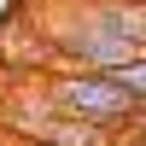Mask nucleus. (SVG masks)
Instances as JSON below:
<instances>
[{
    "label": "nucleus",
    "mask_w": 146,
    "mask_h": 146,
    "mask_svg": "<svg viewBox=\"0 0 146 146\" xmlns=\"http://www.w3.org/2000/svg\"><path fill=\"white\" fill-rule=\"evenodd\" d=\"M47 100H53L58 117H82V123H100V129H123L129 117H135V100H129L105 70H76L70 64L64 76H53Z\"/></svg>",
    "instance_id": "obj_1"
},
{
    "label": "nucleus",
    "mask_w": 146,
    "mask_h": 146,
    "mask_svg": "<svg viewBox=\"0 0 146 146\" xmlns=\"http://www.w3.org/2000/svg\"><path fill=\"white\" fill-rule=\"evenodd\" d=\"M53 47H58L76 70H117L123 58H135V53H140L135 41H123V35L100 29L94 18H76L70 29H58V35H53Z\"/></svg>",
    "instance_id": "obj_2"
},
{
    "label": "nucleus",
    "mask_w": 146,
    "mask_h": 146,
    "mask_svg": "<svg viewBox=\"0 0 146 146\" xmlns=\"http://www.w3.org/2000/svg\"><path fill=\"white\" fill-rule=\"evenodd\" d=\"M41 140H47V146H117V140H111V129L82 123V117H53Z\"/></svg>",
    "instance_id": "obj_3"
},
{
    "label": "nucleus",
    "mask_w": 146,
    "mask_h": 146,
    "mask_svg": "<svg viewBox=\"0 0 146 146\" xmlns=\"http://www.w3.org/2000/svg\"><path fill=\"white\" fill-rule=\"evenodd\" d=\"M105 76H111V82H117V88H123L135 105H146V47H140L135 58H123L117 70H105Z\"/></svg>",
    "instance_id": "obj_4"
},
{
    "label": "nucleus",
    "mask_w": 146,
    "mask_h": 146,
    "mask_svg": "<svg viewBox=\"0 0 146 146\" xmlns=\"http://www.w3.org/2000/svg\"><path fill=\"white\" fill-rule=\"evenodd\" d=\"M129 123H135V146H146V105H135V117H129Z\"/></svg>",
    "instance_id": "obj_5"
}]
</instances>
